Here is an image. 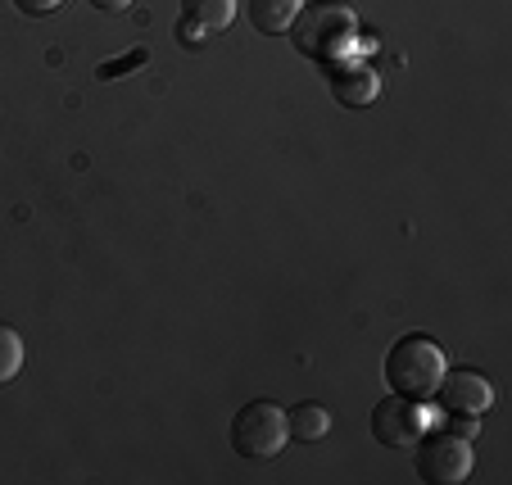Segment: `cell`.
<instances>
[{
  "mask_svg": "<svg viewBox=\"0 0 512 485\" xmlns=\"http://www.w3.org/2000/svg\"><path fill=\"white\" fill-rule=\"evenodd\" d=\"M182 19L200 23L204 32H223L236 23V0H182Z\"/></svg>",
  "mask_w": 512,
  "mask_h": 485,
  "instance_id": "10",
  "label": "cell"
},
{
  "mask_svg": "<svg viewBox=\"0 0 512 485\" xmlns=\"http://www.w3.org/2000/svg\"><path fill=\"white\" fill-rule=\"evenodd\" d=\"M177 41L191 46V50H200V46H209V32H204L200 23H191V19H177Z\"/></svg>",
  "mask_w": 512,
  "mask_h": 485,
  "instance_id": "13",
  "label": "cell"
},
{
  "mask_svg": "<svg viewBox=\"0 0 512 485\" xmlns=\"http://www.w3.org/2000/svg\"><path fill=\"white\" fill-rule=\"evenodd\" d=\"M435 399H440L445 413H472V418H481L485 408L494 404V386L472 368H449L445 381L435 386Z\"/></svg>",
  "mask_w": 512,
  "mask_h": 485,
  "instance_id": "7",
  "label": "cell"
},
{
  "mask_svg": "<svg viewBox=\"0 0 512 485\" xmlns=\"http://www.w3.org/2000/svg\"><path fill=\"white\" fill-rule=\"evenodd\" d=\"M327 87L345 109H368L381 96V78L368 59H331L327 64Z\"/></svg>",
  "mask_w": 512,
  "mask_h": 485,
  "instance_id": "6",
  "label": "cell"
},
{
  "mask_svg": "<svg viewBox=\"0 0 512 485\" xmlns=\"http://www.w3.org/2000/svg\"><path fill=\"white\" fill-rule=\"evenodd\" d=\"M14 5H19V10L28 14V19H41V14H55L59 5H64V0H14Z\"/></svg>",
  "mask_w": 512,
  "mask_h": 485,
  "instance_id": "15",
  "label": "cell"
},
{
  "mask_svg": "<svg viewBox=\"0 0 512 485\" xmlns=\"http://www.w3.org/2000/svg\"><path fill=\"white\" fill-rule=\"evenodd\" d=\"M422 431H426V413H422L417 399H404V395L390 390V399H381V404L372 408V436H377L381 445L408 449Z\"/></svg>",
  "mask_w": 512,
  "mask_h": 485,
  "instance_id": "5",
  "label": "cell"
},
{
  "mask_svg": "<svg viewBox=\"0 0 512 485\" xmlns=\"http://www.w3.org/2000/svg\"><path fill=\"white\" fill-rule=\"evenodd\" d=\"M19 368H23V336L10 322H0V386L19 377Z\"/></svg>",
  "mask_w": 512,
  "mask_h": 485,
  "instance_id": "11",
  "label": "cell"
},
{
  "mask_svg": "<svg viewBox=\"0 0 512 485\" xmlns=\"http://www.w3.org/2000/svg\"><path fill=\"white\" fill-rule=\"evenodd\" d=\"M145 64H150V50L136 46V50H127V55H118V59H105V64L96 68V78L100 82H114V78H127L132 68H145Z\"/></svg>",
  "mask_w": 512,
  "mask_h": 485,
  "instance_id": "12",
  "label": "cell"
},
{
  "mask_svg": "<svg viewBox=\"0 0 512 485\" xmlns=\"http://www.w3.org/2000/svg\"><path fill=\"white\" fill-rule=\"evenodd\" d=\"M417 454H413V472L422 476L426 485H458L476 472V454H472V440L454 436V431H422L413 440Z\"/></svg>",
  "mask_w": 512,
  "mask_h": 485,
  "instance_id": "4",
  "label": "cell"
},
{
  "mask_svg": "<svg viewBox=\"0 0 512 485\" xmlns=\"http://www.w3.org/2000/svg\"><path fill=\"white\" fill-rule=\"evenodd\" d=\"M295 50L318 64H331V59H345L358 41V19L354 10L336 5V0H313L304 5L300 19H295Z\"/></svg>",
  "mask_w": 512,
  "mask_h": 485,
  "instance_id": "2",
  "label": "cell"
},
{
  "mask_svg": "<svg viewBox=\"0 0 512 485\" xmlns=\"http://www.w3.org/2000/svg\"><path fill=\"white\" fill-rule=\"evenodd\" d=\"M91 5H96V10H105V14H114V10H127L132 0H91Z\"/></svg>",
  "mask_w": 512,
  "mask_h": 485,
  "instance_id": "16",
  "label": "cell"
},
{
  "mask_svg": "<svg viewBox=\"0 0 512 485\" xmlns=\"http://www.w3.org/2000/svg\"><path fill=\"white\" fill-rule=\"evenodd\" d=\"M304 0H250V23L268 37H281V32L295 28Z\"/></svg>",
  "mask_w": 512,
  "mask_h": 485,
  "instance_id": "9",
  "label": "cell"
},
{
  "mask_svg": "<svg viewBox=\"0 0 512 485\" xmlns=\"http://www.w3.org/2000/svg\"><path fill=\"white\" fill-rule=\"evenodd\" d=\"M290 440L286 427V408L272 404V399H250L232 418V449L250 463H263V458H277Z\"/></svg>",
  "mask_w": 512,
  "mask_h": 485,
  "instance_id": "3",
  "label": "cell"
},
{
  "mask_svg": "<svg viewBox=\"0 0 512 485\" xmlns=\"http://www.w3.org/2000/svg\"><path fill=\"white\" fill-rule=\"evenodd\" d=\"M445 431H454V436L472 440V436H481V418H472V413H449Z\"/></svg>",
  "mask_w": 512,
  "mask_h": 485,
  "instance_id": "14",
  "label": "cell"
},
{
  "mask_svg": "<svg viewBox=\"0 0 512 485\" xmlns=\"http://www.w3.org/2000/svg\"><path fill=\"white\" fill-rule=\"evenodd\" d=\"M445 372H449L445 350L431 336H417V331L399 336L386 354V386L404 399H417V404L435 399V386L445 381Z\"/></svg>",
  "mask_w": 512,
  "mask_h": 485,
  "instance_id": "1",
  "label": "cell"
},
{
  "mask_svg": "<svg viewBox=\"0 0 512 485\" xmlns=\"http://www.w3.org/2000/svg\"><path fill=\"white\" fill-rule=\"evenodd\" d=\"M286 427H290V440H304V445H313V440L331 436V408L318 404V399H304V404H295L286 413Z\"/></svg>",
  "mask_w": 512,
  "mask_h": 485,
  "instance_id": "8",
  "label": "cell"
}]
</instances>
